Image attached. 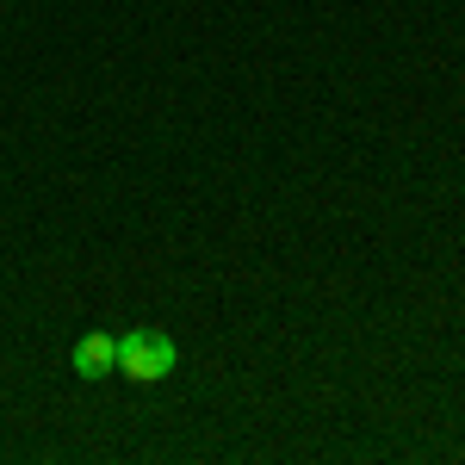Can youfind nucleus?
<instances>
[{
	"instance_id": "f257e3e1",
	"label": "nucleus",
	"mask_w": 465,
	"mask_h": 465,
	"mask_svg": "<svg viewBox=\"0 0 465 465\" xmlns=\"http://www.w3.org/2000/svg\"><path fill=\"white\" fill-rule=\"evenodd\" d=\"M174 366H180V348L168 329H124L118 335V372L131 385H162V379H174Z\"/></svg>"
},
{
	"instance_id": "f03ea898",
	"label": "nucleus",
	"mask_w": 465,
	"mask_h": 465,
	"mask_svg": "<svg viewBox=\"0 0 465 465\" xmlns=\"http://www.w3.org/2000/svg\"><path fill=\"white\" fill-rule=\"evenodd\" d=\"M69 366H74V379H81V385L112 379V372H118V335H112V329H87V335L74 341Z\"/></svg>"
}]
</instances>
